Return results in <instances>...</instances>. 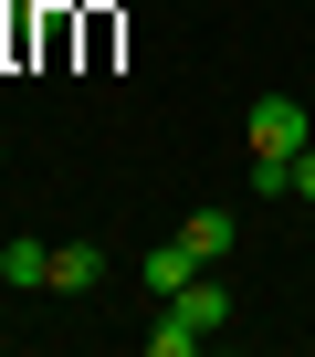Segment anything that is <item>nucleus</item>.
<instances>
[{
    "instance_id": "nucleus-3",
    "label": "nucleus",
    "mask_w": 315,
    "mask_h": 357,
    "mask_svg": "<svg viewBox=\"0 0 315 357\" xmlns=\"http://www.w3.org/2000/svg\"><path fill=\"white\" fill-rule=\"evenodd\" d=\"M190 273H210V263H190V242H179V231H169V242H158V252H147V263H137V284H147V294H158V305H169V294H179V284H190Z\"/></svg>"
},
{
    "instance_id": "nucleus-7",
    "label": "nucleus",
    "mask_w": 315,
    "mask_h": 357,
    "mask_svg": "<svg viewBox=\"0 0 315 357\" xmlns=\"http://www.w3.org/2000/svg\"><path fill=\"white\" fill-rule=\"evenodd\" d=\"M294 200H305V211H315V137H305V147H294Z\"/></svg>"
},
{
    "instance_id": "nucleus-2",
    "label": "nucleus",
    "mask_w": 315,
    "mask_h": 357,
    "mask_svg": "<svg viewBox=\"0 0 315 357\" xmlns=\"http://www.w3.org/2000/svg\"><path fill=\"white\" fill-rule=\"evenodd\" d=\"M242 137H252V158H294V147H305V105H294V95H263V105L242 116Z\"/></svg>"
},
{
    "instance_id": "nucleus-4",
    "label": "nucleus",
    "mask_w": 315,
    "mask_h": 357,
    "mask_svg": "<svg viewBox=\"0 0 315 357\" xmlns=\"http://www.w3.org/2000/svg\"><path fill=\"white\" fill-rule=\"evenodd\" d=\"M0 284H11V294H43L53 284V242H0Z\"/></svg>"
},
{
    "instance_id": "nucleus-5",
    "label": "nucleus",
    "mask_w": 315,
    "mask_h": 357,
    "mask_svg": "<svg viewBox=\"0 0 315 357\" xmlns=\"http://www.w3.org/2000/svg\"><path fill=\"white\" fill-rule=\"evenodd\" d=\"M179 242H190V263H221V252L242 242V221H231V211H190V221H179Z\"/></svg>"
},
{
    "instance_id": "nucleus-6",
    "label": "nucleus",
    "mask_w": 315,
    "mask_h": 357,
    "mask_svg": "<svg viewBox=\"0 0 315 357\" xmlns=\"http://www.w3.org/2000/svg\"><path fill=\"white\" fill-rule=\"evenodd\" d=\"M105 284V252L95 242H53V294H95Z\"/></svg>"
},
{
    "instance_id": "nucleus-1",
    "label": "nucleus",
    "mask_w": 315,
    "mask_h": 357,
    "mask_svg": "<svg viewBox=\"0 0 315 357\" xmlns=\"http://www.w3.org/2000/svg\"><path fill=\"white\" fill-rule=\"evenodd\" d=\"M221 326H231V294H221L210 273H190V284L169 294V305H158V326H147V347H158V357H190V347H210Z\"/></svg>"
}]
</instances>
